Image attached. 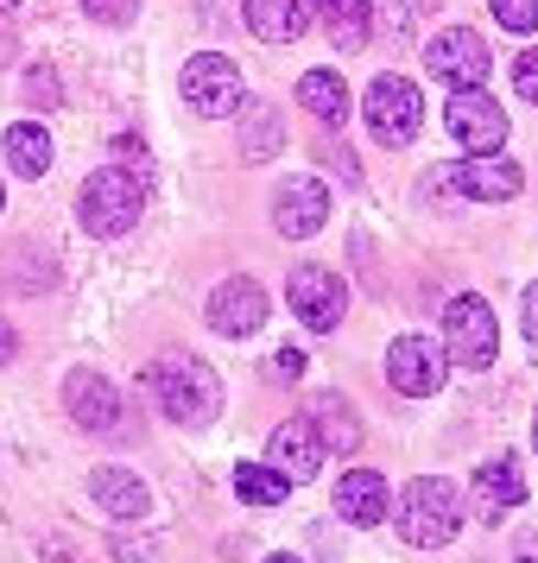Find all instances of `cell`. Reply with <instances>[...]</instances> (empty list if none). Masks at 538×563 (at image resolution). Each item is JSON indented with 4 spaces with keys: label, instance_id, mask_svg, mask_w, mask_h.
<instances>
[{
    "label": "cell",
    "instance_id": "obj_1",
    "mask_svg": "<svg viewBox=\"0 0 538 563\" xmlns=\"http://www.w3.org/2000/svg\"><path fill=\"white\" fill-rule=\"evenodd\" d=\"M146 386H153L158 411H165L172 424H184V431H204V424L222 418V380H216L197 355H158L153 367H146Z\"/></svg>",
    "mask_w": 538,
    "mask_h": 563
},
{
    "label": "cell",
    "instance_id": "obj_2",
    "mask_svg": "<svg viewBox=\"0 0 538 563\" xmlns=\"http://www.w3.org/2000/svg\"><path fill=\"white\" fill-rule=\"evenodd\" d=\"M77 216L89 234H102V241H114V234H128L140 216H146V178L140 172H128V165H102V172H89L77 190Z\"/></svg>",
    "mask_w": 538,
    "mask_h": 563
},
{
    "label": "cell",
    "instance_id": "obj_3",
    "mask_svg": "<svg viewBox=\"0 0 538 563\" xmlns=\"http://www.w3.org/2000/svg\"><path fill=\"white\" fill-rule=\"evenodd\" d=\"M393 532L406 538V544H418V551L450 544V538L462 532V494H457V482H443V475H418V482L399 494Z\"/></svg>",
    "mask_w": 538,
    "mask_h": 563
},
{
    "label": "cell",
    "instance_id": "obj_4",
    "mask_svg": "<svg viewBox=\"0 0 538 563\" xmlns=\"http://www.w3.org/2000/svg\"><path fill=\"white\" fill-rule=\"evenodd\" d=\"M443 355L457 361V367H494L501 330H494V305L487 298L462 291V298L443 305Z\"/></svg>",
    "mask_w": 538,
    "mask_h": 563
},
{
    "label": "cell",
    "instance_id": "obj_5",
    "mask_svg": "<svg viewBox=\"0 0 538 563\" xmlns=\"http://www.w3.org/2000/svg\"><path fill=\"white\" fill-rule=\"evenodd\" d=\"M418 121H425V102L406 77H374L367 82V133L381 146H411L418 140Z\"/></svg>",
    "mask_w": 538,
    "mask_h": 563
},
{
    "label": "cell",
    "instance_id": "obj_6",
    "mask_svg": "<svg viewBox=\"0 0 538 563\" xmlns=\"http://www.w3.org/2000/svg\"><path fill=\"white\" fill-rule=\"evenodd\" d=\"M285 305H292V317L305 323V330H336L342 323V310H349V291H342V279H336L330 266H292L285 273Z\"/></svg>",
    "mask_w": 538,
    "mask_h": 563
},
{
    "label": "cell",
    "instance_id": "obj_7",
    "mask_svg": "<svg viewBox=\"0 0 538 563\" xmlns=\"http://www.w3.org/2000/svg\"><path fill=\"white\" fill-rule=\"evenodd\" d=\"M443 128L457 146L469 153H501V140H507V114L501 102L487 96V89H450V102H443Z\"/></svg>",
    "mask_w": 538,
    "mask_h": 563
},
{
    "label": "cell",
    "instance_id": "obj_8",
    "mask_svg": "<svg viewBox=\"0 0 538 563\" xmlns=\"http://www.w3.org/2000/svg\"><path fill=\"white\" fill-rule=\"evenodd\" d=\"M425 64H431V77L450 82V89H482L487 70H494L482 32H469V26H443L437 32L431 45H425Z\"/></svg>",
    "mask_w": 538,
    "mask_h": 563
},
{
    "label": "cell",
    "instance_id": "obj_9",
    "mask_svg": "<svg viewBox=\"0 0 538 563\" xmlns=\"http://www.w3.org/2000/svg\"><path fill=\"white\" fill-rule=\"evenodd\" d=\"M184 102L197 108L204 121H229L234 108L248 102V89H241V70H234L229 57H216V52L190 57V64H184Z\"/></svg>",
    "mask_w": 538,
    "mask_h": 563
},
{
    "label": "cell",
    "instance_id": "obj_10",
    "mask_svg": "<svg viewBox=\"0 0 538 563\" xmlns=\"http://www.w3.org/2000/svg\"><path fill=\"white\" fill-rule=\"evenodd\" d=\"M437 184H450V190L475 197V203H507V197H519L526 172L501 153H469V158H457V165H437Z\"/></svg>",
    "mask_w": 538,
    "mask_h": 563
},
{
    "label": "cell",
    "instance_id": "obj_11",
    "mask_svg": "<svg viewBox=\"0 0 538 563\" xmlns=\"http://www.w3.org/2000/svg\"><path fill=\"white\" fill-rule=\"evenodd\" d=\"M443 349H437L431 335H399L393 349H386V380L411 393V399H431L437 386H443Z\"/></svg>",
    "mask_w": 538,
    "mask_h": 563
},
{
    "label": "cell",
    "instance_id": "obj_12",
    "mask_svg": "<svg viewBox=\"0 0 538 563\" xmlns=\"http://www.w3.org/2000/svg\"><path fill=\"white\" fill-rule=\"evenodd\" d=\"M330 222V190L317 178H285L279 190H273V229L292 234V241H305V234H317Z\"/></svg>",
    "mask_w": 538,
    "mask_h": 563
},
{
    "label": "cell",
    "instance_id": "obj_13",
    "mask_svg": "<svg viewBox=\"0 0 538 563\" xmlns=\"http://www.w3.org/2000/svg\"><path fill=\"white\" fill-rule=\"evenodd\" d=\"M260 323H266V291H260L248 273L241 279H222L216 291H209V330H222V335H254Z\"/></svg>",
    "mask_w": 538,
    "mask_h": 563
},
{
    "label": "cell",
    "instance_id": "obj_14",
    "mask_svg": "<svg viewBox=\"0 0 538 563\" xmlns=\"http://www.w3.org/2000/svg\"><path fill=\"white\" fill-rule=\"evenodd\" d=\"M266 462H273L292 487L310 482V475L323 468V443H317V431H310V418H285L279 431L266 437Z\"/></svg>",
    "mask_w": 538,
    "mask_h": 563
},
{
    "label": "cell",
    "instance_id": "obj_15",
    "mask_svg": "<svg viewBox=\"0 0 538 563\" xmlns=\"http://www.w3.org/2000/svg\"><path fill=\"white\" fill-rule=\"evenodd\" d=\"M64 411L77 418L83 431H121V399H114V386L102 374H89L77 367L70 380H64Z\"/></svg>",
    "mask_w": 538,
    "mask_h": 563
},
{
    "label": "cell",
    "instance_id": "obj_16",
    "mask_svg": "<svg viewBox=\"0 0 538 563\" xmlns=\"http://www.w3.org/2000/svg\"><path fill=\"white\" fill-rule=\"evenodd\" d=\"M241 20L260 45H292L310 32V0H241Z\"/></svg>",
    "mask_w": 538,
    "mask_h": 563
},
{
    "label": "cell",
    "instance_id": "obj_17",
    "mask_svg": "<svg viewBox=\"0 0 538 563\" xmlns=\"http://www.w3.org/2000/svg\"><path fill=\"white\" fill-rule=\"evenodd\" d=\"M386 507H393V494H386L381 468H349V475L336 482V512H342L349 526H381Z\"/></svg>",
    "mask_w": 538,
    "mask_h": 563
},
{
    "label": "cell",
    "instance_id": "obj_18",
    "mask_svg": "<svg viewBox=\"0 0 538 563\" xmlns=\"http://www.w3.org/2000/svg\"><path fill=\"white\" fill-rule=\"evenodd\" d=\"M305 418H310V431H317V443H323V456H330V450L336 456H355L361 450V418L342 393H317Z\"/></svg>",
    "mask_w": 538,
    "mask_h": 563
},
{
    "label": "cell",
    "instance_id": "obj_19",
    "mask_svg": "<svg viewBox=\"0 0 538 563\" xmlns=\"http://www.w3.org/2000/svg\"><path fill=\"white\" fill-rule=\"evenodd\" d=\"M89 500L102 512H114V519H140V512L153 507V494H146V482L133 475V468H89Z\"/></svg>",
    "mask_w": 538,
    "mask_h": 563
},
{
    "label": "cell",
    "instance_id": "obj_20",
    "mask_svg": "<svg viewBox=\"0 0 538 563\" xmlns=\"http://www.w3.org/2000/svg\"><path fill=\"white\" fill-rule=\"evenodd\" d=\"M475 500H482V512H487V519H501L507 507H519V500H526V482H519V462H513V456L482 462V468H475Z\"/></svg>",
    "mask_w": 538,
    "mask_h": 563
},
{
    "label": "cell",
    "instance_id": "obj_21",
    "mask_svg": "<svg viewBox=\"0 0 538 563\" xmlns=\"http://www.w3.org/2000/svg\"><path fill=\"white\" fill-rule=\"evenodd\" d=\"M7 172H20V178H45L52 172V133L39 128V121L7 128Z\"/></svg>",
    "mask_w": 538,
    "mask_h": 563
},
{
    "label": "cell",
    "instance_id": "obj_22",
    "mask_svg": "<svg viewBox=\"0 0 538 563\" xmlns=\"http://www.w3.org/2000/svg\"><path fill=\"white\" fill-rule=\"evenodd\" d=\"M298 102H305L323 128H342V121H349V89H342L336 70H305V77H298Z\"/></svg>",
    "mask_w": 538,
    "mask_h": 563
},
{
    "label": "cell",
    "instance_id": "obj_23",
    "mask_svg": "<svg viewBox=\"0 0 538 563\" xmlns=\"http://www.w3.org/2000/svg\"><path fill=\"white\" fill-rule=\"evenodd\" d=\"M367 20H374L367 0H323V32H330L336 52H361L367 45Z\"/></svg>",
    "mask_w": 538,
    "mask_h": 563
},
{
    "label": "cell",
    "instance_id": "obj_24",
    "mask_svg": "<svg viewBox=\"0 0 538 563\" xmlns=\"http://www.w3.org/2000/svg\"><path fill=\"white\" fill-rule=\"evenodd\" d=\"M0 285H13V291H52V285H57V266H52V254L7 247V254H0Z\"/></svg>",
    "mask_w": 538,
    "mask_h": 563
},
{
    "label": "cell",
    "instance_id": "obj_25",
    "mask_svg": "<svg viewBox=\"0 0 538 563\" xmlns=\"http://www.w3.org/2000/svg\"><path fill=\"white\" fill-rule=\"evenodd\" d=\"M234 494H241L248 507H279L285 494H292V482H285L273 462H266V468H260V462H241V468H234Z\"/></svg>",
    "mask_w": 538,
    "mask_h": 563
},
{
    "label": "cell",
    "instance_id": "obj_26",
    "mask_svg": "<svg viewBox=\"0 0 538 563\" xmlns=\"http://www.w3.org/2000/svg\"><path fill=\"white\" fill-rule=\"evenodd\" d=\"M279 146H285L279 108H254V121H248V133H241V158H273Z\"/></svg>",
    "mask_w": 538,
    "mask_h": 563
},
{
    "label": "cell",
    "instance_id": "obj_27",
    "mask_svg": "<svg viewBox=\"0 0 538 563\" xmlns=\"http://www.w3.org/2000/svg\"><path fill=\"white\" fill-rule=\"evenodd\" d=\"M507 32H538V0H487Z\"/></svg>",
    "mask_w": 538,
    "mask_h": 563
},
{
    "label": "cell",
    "instance_id": "obj_28",
    "mask_svg": "<svg viewBox=\"0 0 538 563\" xmlns=\"http://www.w3.org/2000/svg\"><path fill=\"white\" fill-rule=\"evenodd\" d=\"M20 89H26V102H32V108H57V102H64V89H57V77L45 70V64H32Z\"/></svg>",
    "mask_w": 538,
    "mask_h": 563
},
{
    "label": "cell",
    "instance_id": "obj_29",
    "mask_svg": "<svg viewBox=\"0 0 538 563\" xmlns=\"http://www.w3.org/2000/svg\"><path fill=\"white\" fill-rule=\"evenodd\" d=\"M83 13L102 20V26H128L133 13H140V0H83Z\"/></svg>",
    "mask_w": 538,
    "mask_h": 563
},
{
    "label": "cell",
    "instance_id": "obj_30",
    "mask_svg": "<svg viewBox=\"0 0 538 563\" xmlns=\"http://www.w3.org/2000/svg\"><path fill=\"white\" fill-rule=\"evenodd\" d=\"M513 89H519L526 102H538V52H526L519 64H513Z\"/></svg>",
    "mask_w": 538,
    "mask_h": 563
},
{
    "label": "cell",
    "instance_id": "obj_31",
    "mask_svg": "<svg viewBox=\"0 0 538 563\" xmlns=\"http://www.w3.org/2000/svg\"><path fill=\"white\" fill-rule=\"evenodd\" d=\"M273 380H305V355L298 349H279L273 355Z\"/></svg>",
    "mask_w": 538,
    "mask_h": 563
},
{
    "label": "cell",
    "instance_id": "obj_32",
    "mask_svg": "<svg viewBox=\"0 0 538 563\" xmlns=\"http://www.w3.org/2000/svg\"><path fill=\"white\" fill-rule=\"evenodd\" d=\"M526 335H532V342H538V279L526 285Z\"/></svg>",
    "mask_w": 538,
    "mask_h": 563
},
{
    "label": "cell",
    "instance_id": "obj_33",
    "mask_svg": "<svg viewBox=\"0 0 538 563\" xmlns=\"http://www.w3.org/2000/svg\"><path fill=\"white\" fill-rule=\"evenodd\" d=\"M13 355H20V335H13V330H7V323H0V367H7V361H13Z\"/></svg>",
    "mask_w": 538,
    "mask_h": 563
},
{
    "label": "cell",
    "instance_id": "obj_34",
    "mask_svg": "<svg viewBox=\"0 0 538 563\" xmlns=\"http://www.w3.org/2000/svg\"><path fill=\"white\" fill-rule=\"evenodd\" d=\"M7 13H20V0H0V20H7Z\"/></svg>",
    "mask_w": 538,
    "mask_h": 563
},
{
    "label": "cell",
    "instance_id": "obj_35",
    "mask_svg": "<svg viewBox=\"0 0 538 563\" xmlns=\"http://www.w3.org/2000/svg\"><path fill=\"white\" fill-rule=\"evenodd\" d=\"M411 7H425V13H431V7H443V0H411Z\"/></svg>",
    "mask_w": 538,
    "mask_h": 563
},
{
    "label": "cell",
    "instance_id": "obj_36",
    "mask_svg": "<svg viewBox=\"0 0 538 563\" xmlns=\"http://www.w3.org/2000/svg\"><path fill=\"white\" fill-rule=\"evenodd\" d=\"M266 563H298V558H266Z\"/></svg>",
    "mask_w": 538,
    "mask_h": 563
},
{
    "label": "cell",
    "instance_id": "obj_37",
    "mask_svg": "<svg viewBox=\"0 0 538 563\" xmlns=\"http://www.w3.org/2000/svg\"><path fill=\"white\" fill-rule=\"evenodd\" d=\"M532 443H538V418H532Z\"/></svg>",
    "mask_w": 538,
    "mask_h": 563
},
{
    "label": "cell",
    "instance_id": "obj_38",
    "mask_svg": "<svg viewBox=\"0 0 538 563\" xmlns=\"http://www.w3.org/2000/svg\"><path fill=\"white\" fill-rule=\"evenodd\" d=\"M0 209H7V190H0Z\"/></svg>",
    "mask_w": 538,
    "mask_h": 563
},
{
    "label": "cell",
    "instance_id": "obj_39",
    "mask_svg": "<svg viewBox=\"0 0 538 563\" xmlns=\"http://www.w3.org/2000/svg\"><path fill=\"white\" fill-rule=\"evenodd\" d=\"M519 563H538V558H519Z\"/></svg>",
    "mask_w": 538,
    "mask_h": 563
}]
</instances>
